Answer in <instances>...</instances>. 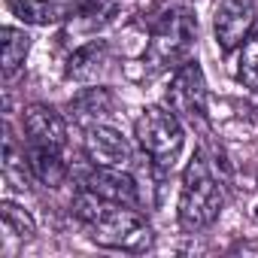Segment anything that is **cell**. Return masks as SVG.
<instances>
[{"mask_svg": "<svg viewBox=\"0 0 258 258\" xmlns=\"http://www.w3.org/2000/svg\"><path fill=\"white\" fill-rule=\"evenodd\" d=\"M198 40V19L191 13L188 4H170L149 31V64H155L158 70L164 67H182L185 61H191V49Z\"/></svg>", "mask_w": 258, "mask_h": 258, "instance_id": "1", "label": "cell"}, {"mask_svg": "<svg viewBox=\"0 0 258 258\" xmlns=\"http://www.w3.org/2000/svg\"><path fill=\"white\" fill-rule=\"evenodd\" d=\"M222 185L216 182L207 158L198 152L185 173H182V191H179V225L185 231H204L210 228L222 213Z\"/></svg>", "mask_w": 258, "mask_h": 258, "instance_id": "2", "label": "cell"}, {"mask_svg": "<svg viewBox=\"0 0 258 258\" xmlns=\"http://www.w3.org/2000/svg\"><path fill=\"white\" fill-rule=\"evenodd\" d=\"M88 231H91V240L106 249H121V252L152 249V228L137 213V207L106 204L103 213L88 225Z\"/></svg>", "mask_w": 258, "mask_h": 258, "instance_id": "3", "label": "cell"}, {"mask_svg": "<svg viewBox=\"0 0 258 258\" xmlns=\"http://www.w3.org/2000/svg\"><path fill=\"white\" fill-rule=\"evenodd\" d=\"M134 134H137L140 149L155 164H164V167L173 164V158L179 155L182 140H185L176 112L173 109H161V106H149V109L140 112V118L134 124Z\"/></svg>", "mask_w": 258, "mask_h": 258, "instance_id": "4", "label": "cell"}, {"mask_svg": "<svg viewBox=\"0 0 258 258\" xmlns=\"http://www.w3.org/2000/svg\"><path fill=\"white\" fill-rule=\"evenodd\" d=\"M167 103L176 115H185L191 121L207 118V82H204V70L198 67V61H185L176 70L167 88Z\"/></svg>", "mask_w": 258, "mask_h": 258, "instance_id": "5", "label": "cell"}, {"mask_svg": "<svg viewBox=\"0 0 258 258\" xmlns=\"http://www.w3.org/2000/svg\"><path fill=\"white\" fill-rule=\"evenodd\" d=\"M252 28H255V0H219L213 16V31L222 52L237 49Z\"/></svg>", "mask_w": 258, "mask_h": 258, "instance_id": "6", "label": "cell"}, {"mask_svg": "<svg viewBox=\"0 0 258 258\" xmlns=\"http://www.w3.org/2000/svg\"><path fill=\"white\" fill-rule=\"evenodd\" d=\"M22 127L31 146H46L55 152L67 146V121L61 118V112H55L46 103H31L22 112Z\"/></svg>", "mask_w": 258, "mask_h": 258, "instance_id": "7", "label": "cell"}, {"mask_svg": "<svg viewBox=\"0 0 258 258\" xmlns=\"http://www.w3.org/2000/svg\"><path fill=\"white\" fill-rule=\"evenodd\" d=\"M85 185L100 195L109 204H121V207H140V188L137 179L131 173H121L118 167H100L94 164V170L85 176Z\"/></svg>", "mask_w": 258, "mask_h": 258, "instance_id": "8", "label": "cell"}, {"mask_svg": "<svg viewBox=\"0 0 258 258\" xmlns=\"http://www.w3.org/2000/svg\"><path fill=\"white\" fill-rule=\"evenodd\" d=\"M85 152L100 167H121L124 161H131V146H127V140L115 127H106V124H88Z\"/></svg>", "mask_w": 258, "mask_h": 258, "instance_id": "9", "label": "cell"}, {"mask_svg": "<svg viewBox=\"0 0 258 258\" xmlns=\"http://www.w3.org/2000/svg\"><path fill=\"white\" fill-rule=\"evenodd\" d=\"M28 170L49 188H58L67 176V164L61 161V152L46 149V146H31L28 143Z\"/></svg>", "mask_w": 258, "mask_h": 258, "instance_id": "10", "label": "cell"}, {"mask_svg": "<svg viewBox=\"0 0 258 258\" xmlns=\"http://www.w3.org/2000/svg\"><path fill=\"white\" fill-rule=\"evenodd\" d=\"M103 64H106V43L103 40H91V43L79 46L70 55L67 76L79 79V82H91V79H97V73L103 70Z\"/></svg>", "mask_w": 258, "mask_h": 258, "instance_id": "11", "label": "cell"}, {"mask_svg": "<svg viewBox=\"0 0 258 258\" xmlns=\"http://www.w3.org/2000/svg\"><path fill=\"white\" fill-rule=\"evenodd\" d=\"M115 106L112 91L109 88H85L70 100V112L76 121H97L103 115H109Z\"/></svg>", "mask_w": 258, "mask_h": 258, "instance_id": "12", "label": "cell"}, {"mask_svg": "<svg viewBox=\"0 0 258 258\" xmlns=\"http://www.w3.org/2000/svg\"><path fill=\"white\" fill-rule=\"evenodd\" d=\"M31 49V37L19 28H4V76H16Z\"/></svg>", "mask_w": 258, "mask_h": 258, "instance_id": "13", "label": "cell"}, {"mask_svg": "<svg viewBox=\"0 0 258 258\" xmlns=\"http://www.w3.org/2000/svg\"><path fill=\"white\" fill-rule=\"evenodd\" d=\"M13 13L25 25H55L61 22V10L49 0H13Z\"/></svg>", "mask_w": 258, "mask_h": 258, "instance_id": "14", "label": "cell"}, {"mask_svg": "<svg viewBox=\"0 0 258 258\" xmlns=\"http://www.w3.org/2000/svg\"><path fill=\"white\" fill-rule=\"evenodd\" d=\"M237 79L258 91V22L255 28L249 31V37L243 40V49H240V58H237Z\"/></svg>", "mask_w": 258, "mask_h": 258, "instance_id": "15", "label": "cell"}, {"mask_svg": "<svg viewBox=\"0 0 258 258\" xmlns=\"http://www.w3.org/2000/svg\"><path fill=\"white\" fill-rule=\"evenodd\" d=\"M4 225L16 234V237H34L37 234V225H34V219L19 207V204H13V201H4Z\"/></svg>", "mask_w": 258, "mask_h": 258, "instance_id": "16", "label": "cell"}, {"mask_svg": "<svg viewBox=\"0 0 258 258\" xmlns=\"http://www.w3.org/2000/svg\"><path fill=\"white\" fill-rule=\"evenodd\" d=\"M255 219H258V213H255Z\"/></svg>", "mask_w": 258, "mask_h": 258, "instance_id": "17", "label": "cell"}]
</instances>
